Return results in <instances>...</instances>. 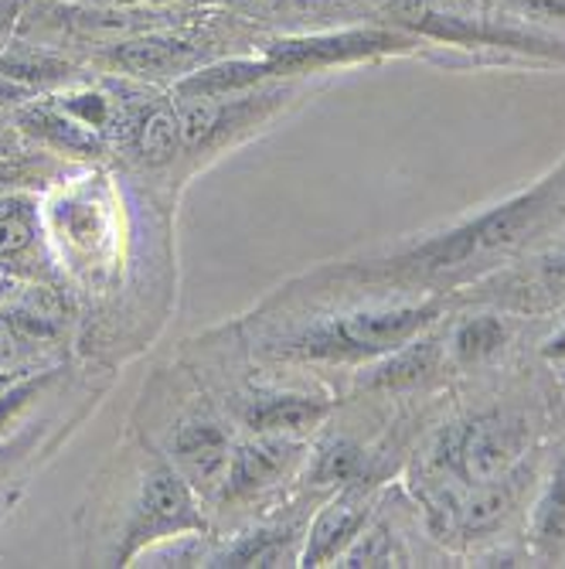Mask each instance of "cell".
Wrapping results in <instances>:
<instances>
[{"instance_id": "cell-1", "label": "cell", "mask_w": 565, "mask_h": 569, "mask_svg": "<svg viewBox=\"0 0 565 569\" xmlns=\"http://www.w3.org/2000/svg\"><path fill=\"white\" fill-rule=\"evenodd\" d=\"M562 184H565V168L558 174L545 178L542 184H535L532 191H525L518 198H507L504 204H497V209L416 246L413 252L402 256L398 267L416 270V273H453V270H464V267L487 260L494 252L518 246L545 219Z\"/></svg>"}, {"instance_id": "cell-2", "label": "cell", "mask_w": 565, "mask_h": 569, "mask_svg": "<svg viewBox=\"0 0 565 569\" xmlns=\"http://www.w3.org/2000/svg\"><path fill=\"white\" fill-rule=\"evenodd\" d=\"M440 315V303H402L354 310L296 335L286 351L303 358H369L402 348Z\"/></svg>"}, {"instance_id": "cell-3", "label": "cell", "mask_w": 565, "mask_h": 569, "mask_svg": "<svg viewBox=\"0 0 565 569\" xmlns=\"http://www.w3.org/2000/svg\"><path fill=\"white\" fill-rule=\"evenodd\" d=\"M204 519L194 511L191 485L174 463H153L150 471H143L123 542L113 556V566H130L140 552L150 546H158L164 539H178L184 532H201Z\"/></svg>"}, {"instance_id": "cell-4", "label": "cell", "mask_w": 565, "mask_h": 569, "mask_svg": "<svg viewBox=\"0 0 565 569\" xmlns=\"http://www.w3.org/2000/svg\"><path fill=\"white\" fill-rule=\"evenodd\" d=\"M408 41L392 31H341V34H317V38H300V41H280L270 48L266 66L273 72H306V69H324L334 62L365 59L375 51L405 48Z\"/></svg>"}, {"instance_id": "cell-5", "label": "cell", "mask_w": 565, "mask_h": 569, "mask_svg": "<svg viewBox=\"0 0 565 569\" xmlns=\"http://www.w3.org/2000/svg\"><path fill=\"white\" fill-rule=\"evenodd\" d=\"M525 423L511 417H481L456 443V468L471 485H487L507 475L525 450Z\"/></svg>"}, {"instance_id": "cell-6", "label": "cell", "mask_w": 565, "mask_h": 569, "mask_svg": "<svg viewBox=\"0 0 565 569\" xmlns=\"http://www.w3.org/2000/svg\"><path fill=\"white\" fill-rule=\"evenodd\" d=\"M107 59L123 69L127 76L140 79H184L188 72L201 69L209 59V48L201 41L181 34L147 31L140 38H123L107 48Z\"/></svg>"}, {"instance_id": "cell-7", "label": "cell", "mask_w": 565, "mask_h": 569, "mask_svg": "<svg viewBox=\"0 0 565 569\" xmlns=\"http://www.w3.org/2000/svg\"><path fill=\"white\" fill-rule=\"evenodd\" d=\"M296 460V443L280 433H260L249 443H239L229 460V475L222 481L225 501H242L255 491L270 488Z\"/></svg>"}, {"instance_id": "cell-8", "label": "cell", "mask_w": 565, "mask_h": 569, "mask_svg": "<svg viewBox=\"0 0 565 569\" xmlns=\"http://www.w3.org/2000/svg\"><path fill=\"white\" fill-rule=\"evenodd\" d=\"M229 460H232L229 437L215 423L191 420L178 427L171 440V463L184 475L191 488H201V491L219 488L229 475Z\"/></svg>"}, {"instance_id": "cell-9", "label": "cell", "mask_w": 565, "mask_h": 569, "mask_svg": "<svg viewBox=\"0 0 565 569\" xmlns=\"http://www.w3.org/2000/svg\"><path fill=\"white\" fill-rule=\"evenodd\" d=\"M369 522V495L365 488H351L341 498H334L311 526V536H306V546L300 552V566H324L331 562L337 552H344L357 532Z\"/></svg>"}, {"instance_id": "cell-10", "label": "cell", "mask_w": 565, "mask_h": 569, "mask_svg": "<svg viewBox=\"0 0 565 569\" xmlns=\"http://www.w3.org/2000/svg\"><path fill=\"white\" fill-rule=\"evenodd\" d=\"M18 127L51 147H59L65 153H102V137L89 127H82L79 120H72L69 113H62L56 102H34V107H21L18 110Z\"/></svg>"}, {"instance_id": "cell-11", "label": "cell", "mask_w": 565, "mask_h": 569, "mask_svg": "<svg viewBox=\"0 0 565 569\" xmlns=\"http://www.w3.org/2000/svg\"><path fill=\"white\" fill-rule=\"evenodd\" d=\"M263 76H273V69L252 59H232V62H215V66H201L194 72H188L184 79L174 82V92L181 99H215V96H229L239 89L255 86Z\"/></svg>"}, {"instance_id": "cell-12", "label": "cell", "mask_w": 565, "mask_h": 569, "mask_svg": "<svg viewBox=\"0 0 565 569\" xmlns=\"http://www.w3.org/2000/svg\"><path fill=\"white\" fill-rule=\"evenodd\" d=\"M324 412H327V402L324 399H311V396H273V399L255 402L245 412V423L255 433H280V437H286V433L314 427L317 420H324Z\"/></svg>"}, {"instance_id": "cell-13", "label": "cell", "mask_w": 565, "mask_h": 569, "mask_svg": "<svg viewBox=\"0 0 565 569\" xmlns=\"http://www.w3.org/2000/svg\"><path fill=\"white\" fill-rule=\"evenodd\" d=\"M293 542H296L293 529H263L245 536L232 549L219 552L212 566H293L296 562Z\"/></svg>"}, {"instance_id": "cell-14", "label": "cell", "mask_w": 565, "mask_h": 569, "mask_svg": "<svg viewBox=\"0 0 565 569\" xmlns=\"http://www.w3.org/2000/svg\"><path fill=\"white\" fill-rule=\"evenodd\" d=\"M133 140H137V153L147 164H168L181 147L178 113L164 107L140 110V117L133 120Z\"/></svg>"}, {"instance_id": "cell-15", "label": "cell", "mask_w": 565, "mask_h": 569, "mask_svg": "<svg viewBox=\"0 0 565 569\" xmlns=\"http://www.w3.org/2000/svg\"><path fill=\"white\" fill-rule=\"evenodd\" d=\"M433 366H436V341L433 338H423L416 345L395 348V355L385 361L382 369H375L365 382L369 386H405V382H420Z\"/></svg>"}, {"instance_id": "cell-16", "label": "cell", "mask_w": 565, "mask_h": 569, "mask_svg": "<svg viewBox=\"0 0 565 569\" xmlns=\"http://www.w3.org/2000/svg\"><path fill=\"white\" fill-rule=\"evenodd\" d=\"M535 542L545 552H555L565 542V460L555 468L552 481L545 485L538 505H535Z\"/></svg>"}, {"instance_id": "cell-17", "label": "cell", "mask_w": 565, "mask_h": 569, "mask_svg": "<svg viewBox=\"0 0 565 569\" xmlns=\"http://www.w3.org/2000/svg\"><path fill=\"white\" fill-rule=\"evenodd\" d=\"M365 468V450L351 443V440H331L321 447L317 460H314V471L311 481L314 485H344L354 481Z\"/></svg>"}, {"instance_id": "cell-18", "label": "cell", "mask_w": 565, "mask_h": 569, "mask_svg": "<svg viewBox=\"0 0 565 569\" xmlns=\"http://www.w3.org/2000/svg\"><path fill=\"white\" fill-rule=\"evenodd\" d=\"M507 338V328L501 325V318H474L467 325H460L456 335H453V351L456 358L464 361H481L487 355H494Z\"/></svg>"}, {"instance_id": "cell-19", "label": "cell", "mask_w": 565, "mask_h": 569, "mask_svg": "<svg viewBox=\"0 0 565 569\" xmlns=\"http://www.w3.org/2000/svg\"><path fill=\"white\" fill-rule=\"evenodd\" d=\"M481 491L467 501V508H464V529L467 532H487V529H494L504 515H507V508H511V491H507V485L497 478V481H487V485H477Z\"/></svg>"}, {"instance_id": "cell-20", "label": "cell", "mask_w": 565, "mask_h": 569, "mask_svg": "<svg viewBox=\"0 0 565 569\" xmlns=\"http://www.w3.org/2000/svg\"><path fill=\"white\" fill-rule=\"evenodd\" d=\"M62 113H69L72 120H79L82 127L89 130H107L117 117L113 110V99L102 96V92H65V96H56L51 99Z\"/></svg>"}, {"instance_id": "cell-21", "label": "cell", "mask_w": 565, "mask_h": 569, "mask_svg": "<svg viewBox=\"0 0 565 569\" xmlns=\"http://www.w3.org/2000/svg\"><path fill=\"white\" fill-rule=\"evenodd\" d=\"M398 549L389 536V529H372L369 536H357L347 549L341 566H398Z\"/></svg>"}, {"instance_id": "cell-22", "label": "cell", "mask_w": 565, "mask_h": 569, "mask_svg": "<svg viewBox=\"0 0 565 569\" xmlns=\"http://www.w3.org/2000/svg\"><path fill=\"white\" fill-rule=\"evenodd\" d=\"M34 242V201L0 212V256H18Z\"/></svg>"}, {"instance_id": "cell-23", "label": "cell", "mask_w": 565, "mask_h": 569, "mask_svg": "<svg viewBox=\"0 0 565 569\" xmlns=\"http://www.w3.org/2000/svg\"><path fill=\"white\" fill-rule=\"evenodd\" d=\"M51 376H56V372H38L31 379H18L8 389H0V430H4L18 417V412L51 382Z\"/></svg>"}, {"instance_id": "cell-24", "label": "cell", "mask_w": 565, "mask_h": 569, "mask_svg": "<svg viewBox=\"0 0 565 569\" xmlns=\"http://www.w3.org/2000/svg\"><path fill=\"white\" fill-rule=\"evenodd\" d=\"M542 270H545V280L548 283H558V287H565V239L545 256V263H542Z\"/></svg>"}, {"instance_id": "cell-25", "label": "cell", "mask_w": 565, "mask_h": 569, "mask_svg": "<svg viewBox=\"0 0 565 569\" xmlns=\"http://www.w3.org/2000/svg\"><path fill=\"white\" fill-rule=\"evenodd\" d=\"M545 358H565V331H558L555 338H548V345H545Z\"/></svg>"}, {"instance_id": "cell-26", "label": "cell", "mask_w": 565, "mask_h": 569, "mask_svg": "<svg viewBox=\"0 0 565 569\" xmlns=\"http://www.w3.org/2000/svg\"><path fill=\"white\" fill-rule=\"evenodd\" d=\"M24 443H28V440H18L14 447H0V475H4V468H8V463H11V460L18 457L14 450H18V447H24Z\"/></svg>"}, {"instance_id": "cell-27", "label": "cell", "mask_w": 565, "mask_h": 569, "mask_svg": "<svg viewBox=\"0 0 565 569\" xmlns=\"http://www.w3.org/2000/svg\"><path fill=\"white\" fill-rule=\"evenodd\" d=\"M79 4H110V8H120V4H143V0H79Z\"/></svg>"}, {"instance_id": "cell-28", "label": "cell", "mask_w": 565, "mask_h": 569, "mask_svg": "<svg viewBox=\"0 0 565 569\" xmlns=\"http://www.w3.org/2000/svg\"><path fill=\"white\" fill-rule=\"evenodd\" d=\"M0 158H11V143L0 137Z\"/></svg>"}]
</instances>
